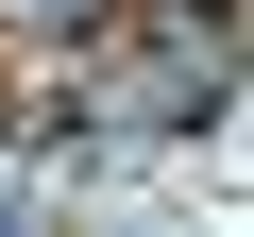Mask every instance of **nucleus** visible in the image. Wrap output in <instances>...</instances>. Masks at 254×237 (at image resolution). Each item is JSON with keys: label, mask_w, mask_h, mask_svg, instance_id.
Listing matches in <instances>:
<instances>
[{"label": "nucleus", "mask_w": 254, "mask_h": 237, "mask_svg": "<svg viewBox=\"0 0 254 237\" xmlns=\"http://www.w3.org/2000/svg\"><path fill=\"white\" fill-rule=\"evenodd\" d=\"M0 17H34V34H85V17H102V0H0Z\"/></svg>", "instance_id": "nucleus-1"}, {"label": "nucleus", "mask_w": 254, "mask_h": 237, "mask_svg": "<svg viewBox=\"0 0 254 237\" xmlns=\"http://www.w3.org/2000/svg\"><path fill=\"white\" fill-rule=\"evenodd\" d=\"M203 17H220V0H203Z\"/></svg>", "instance_id": "nucleus-2"}]
</instances>
